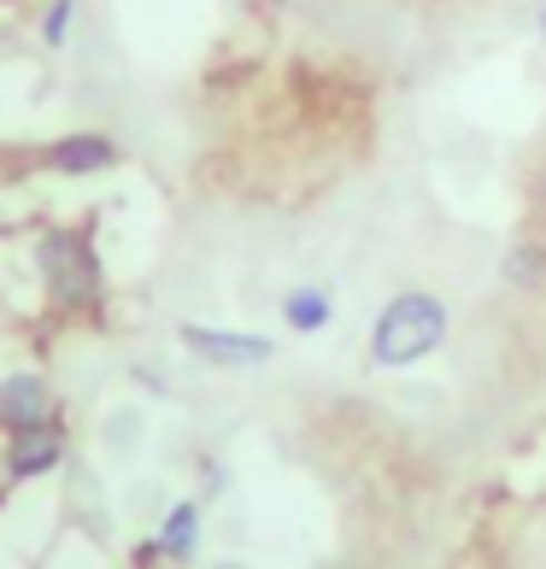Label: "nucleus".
Segmentation results:
<instances>
[{"instance_id":"nucleus-1","label":"nucleus","mask_w":546,"mask_h":569,"mask_svg":"<svg viewBox=\"0 0 546 569\" xmlns=\"http://www.w3.org/2000/svg\"><path fill=\"white\" fill-rule=\"evenodd\" d=\"M440 335H447V311L440 300L429 293H400L383 318H376V365H417L424 352L440 347Z\"/></svg>"},{"instance_id":"nucleus-2","label":"nucleus","mask_w":546,"mask_h":569,"mask_svg":"<svg viewBox=\"0 0 546 569\" xmlns=\"http://www.w3.org/2000/svg\"><path fill=\"white\" fill-rule=\"evenodd\" d=\"M41 270H48V288L59 306H89L100 288V264L82 229H48L41 236Z\"/></svg>"},{"instance_id":"nucleus-3","label":"nucleus","mask_w":546,"mask_h":569,"mask_svg":"<svg viewBox=\"0 0 546 569\" xmlns=\"http://www.w3.org/2000/svg\"><path fill=\"white\" fill-rule=\"evenodd\" d=\"M182 347H195L212 365H265L270 358V341H259V335H224V329H200V323H182Z\"/></svg>"},{"instance_id":"nucleus-4","label":"nucleus","mask_w":546,"mask_h":569,"mask_svg":"<svg viewBox=\"0 0 546 569\" xmlns=\"http://www.w3.org/2000/svg\"><path fill=\"white\" fill-rule=\"evenodd\" d=\"M0 423L12 435L48 423V382H41V376H7V382H0Z\"/></svg>"},{"instance_id":"nucleus-5","label":"nucleus","mask_w":546,"mask_h":569,"mask_svg":"<svg viewBox=\"0 0 546 569\" xmlns=\"http://www.w3.org/2000/svg\"><path fill=\"white\" fill-rule=\"evenodd\" d=\"M59 458H66V435L48 429V423H41V429H24V435L12 440V452H7V476H12V481L48 476Z\"/></svg>"},{"instance_id":"nucleus-6","label":"nucleus","mask_w":546,"mask_h":569,"mask_svg":"<svg viewBox=\"0 0 546 569\" xmlns=\"http://www.w3.org/2000/svg\"><path fill=\"white\" fill-rule=\"evenodd\" d=\"M48 164L66 177H82V171H107V164H118V147L107 136H66L48 147Z\"/></svg>"},{"instance_id":"nucleus-7","label":"nucleus","mask_w":546,"mask_h":569,"mask_svg":"<svg viewBox=\"0 0 546 569\" xmlns=\"http://www.w3.org/2000/svg\"><path fill=\"white\" fill-rule=\"evenodd\" d=\"M195 529H200V511H195V505H177V511L165 517L159 552L165 558H188V552H195Z\"/></svg>"},{"instance_id":"nucleus-8","label":"nucleus","mask_w":546,"mask_h":569,"mask_svg":"<svg viewBox=\"0 0 546 569\" xmlns=\"http://www.w3.org/2000/svg\"><path fill=\"white\" fill-rule=\"evenodd\" d=\"M288 323L294 329H324L329 323V300H324V293H294V300H288Z\"/></svg>"},{"instance_id":"nucleus-9","label":"nucleus","mask_w":546,"mask_h":569,"mask_svg":"<svg viewBox=\"0 0 546 569\" xmlns=\"http://www.w3.org/2000/svg\"><path fill=\"white\" fill-rule=\"evenodd\" d=\"M71 12H77V0H53L48 12H41V41L48 48H66V30H71Z\"/></svg>"},{"instance_id":"nucleus-10","label":"nucleus","mask_w":546,"mask_h":569,"mask_svg":"<svg viewBox=\"0 0 546 569\" xmlns=\"http://www.w3.org/2000/svg\"><path fill=\"white\" fill-rule=\"evenodd\" d=\"M540 36H546V7H540Z\"/></svg>"},{"instance_id":"nucleus-11","label":"nucleus","mask_w":546,"mask_h":569,"mask_svg":"<svg viewBox=\"0 0 546 569\" xmlns=\"http://www.w3.org/2000/svg\"><path fill=\"white\" fill-rule=\"evenodd\" d=\"M218 569H241V563H218Z\"/></svg>"}]
</instances>
